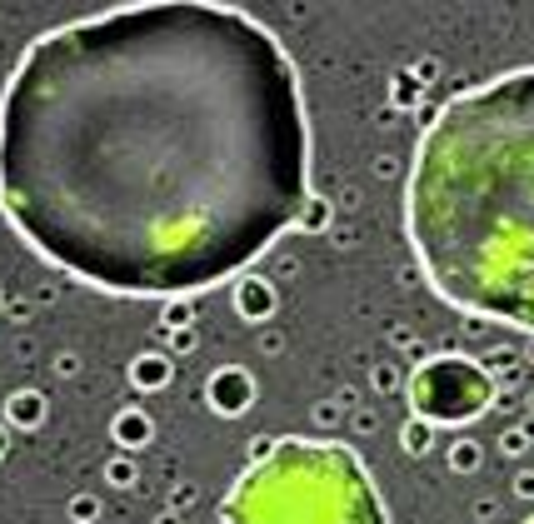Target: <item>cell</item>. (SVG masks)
Instances as JSON below:
<instances>
[{"instance_id":"cell-1","label":"cell","mask_w":534,"mask_h":524,"mask_svg":"<svg viewBox=\"0 0 534 524\" xmlns=\"http://www.w3.org/2000/svg\"><path fill=\"white\" fill-rule=\"evenodd\" d=\"M310 200L290 50L245 10L120 5L30 40L0 95V210L105 295L240 280Z\"/></svg>"},{"instance_id":"cell-2","label":"cell","mask_w":534,"mask_h":524,"mask_svg":"<svg viewBox=\"0 0 534 524\" xmlns=\"http://www.w3.org/2000/svg\"><path fill=\"white\" fill-rule=\"evenodd\" d=\"M405 235L440 300L534 335V65L430 115Z\"/></svg>"},{"instance_id":"cell-3","label":"cell","mask_w":534,"mask_h":524,"mask_svg":"<svg viewBox=\"0 0 534 524\" xmlns=\"http://www.w3.org/2000/svg\"><path fill=\"white\" fill-rule=\"evenodd\" d=\"M225 524H385L380 490L350 445L275 440L220 505Z\"/></svg>"},{"instance_id":"cell-4","label":"cell","mask_w":534,"mask_h":524,"mask_svg":"<svg viewBox=\"0 0 534 524\" xmlns=\"http://www.w3.org/2000/svg\"><path fill=\"white\" fill-rule=\"evenodd\" d=\"M405 395H410L415 420L465 425L495 400V380L465 355H430L405 375Z\"/></svg>"},{"instance_id":"cell-5","label":"cell","mask_w":534,"mask_h":524,"mask_svg":"<svg viewBox=\"0 0 534 524\" xmlns=\"http://www.w3.org/2000/svg\"><path fill=\"white\" fill-rule=\"evenodd\" d=\"M255 395H260V385H255V375L240 370V365H220V370L205 380V405H210L215 415H225V420L245 415V410L255 405Z\"/></svg>"},{"instance_id":"cell-6","label":"cell","mask_w":534,"mask_h":524,"mask_svg":"<svg viewBox=\"0 0 534 524\" xmlns=\"http://www.w3.org/2000/svg\"><path fill=\"white\" fill-rule=\"evenodd\" d=\"M275 310H280L275 280H265V275H240V280H235V315H240V320L265 325V320H275Z\"/></svg>"},{"instance_id":"cell-7","label":"cell","mask_w":534,"mask_h":524,"mask_svg":"<svg viewBox=\"0 0 534 524\" xmlns=\"http://www.w3.org/2000/svg\"><path fill=\"white\" fill-rule=\"evenodd\" d=\"M130 385H135L140 395H160V390H170V385H175V360H170L165 350H145V355H135V360H130Z\"/></svg>"},{"instance_id":"cell-8","label":"cell","mask_w":534,"mask_h":524,"mask_svg":"<svg viewBox=\"0 0 534 524\" xmlns=\"http://www.w3.org/2000/svg\"><path fill=\"white\" fill-rule=\"evenodd\" d=\"M110 440L130 455V450H145L150 440H155V420L140 410V405H125L115 420H110Z\"/></svg>"},{"instance_id":"cell-9","label":"cell","mask_w":534,"mask_h":524,"mask_svg":"<svg viewBox=\"0 0 534 524\" xmlns=\"http://www.w3.org/2000/svg\"><path fill=\"white\" fill-rule=\"evenodd\" d=\"M0 420H5V430H40L45 425V395L40 390H10Z\"/></svg>"},{"instance_id":"cell-10","label":"cell","mask_w":534,"mask_h":524,"mask_svg":"<svg viewBox=\"0 0 534 524\" xmlns=\"http://www.w3.org/2000/svg\"><path fill=\"white\" fill-rule=\"evenodd\" d=\"M330 225H335V205H330L325 195H310L305 210L295 215V230H305V235H325Z\"/></svg>"},{"instance_id":"cell-11","label":"cell","mask_w":534,"mask_h":524,"mask_svg":"<svg viewBox=\"0 0 534 524\" xmlns=\"http://www.w3.org/2000/svg\"><path fill=\"white\" fill-rule=\"evenodd\" d=\"M160 330L175 335V330H195V300H165L160 310Z\"/></svg>"},{"instance_id":"cell-12","label":"cell","mask_w":534,"mask_h":524,"mask_svg":"<svg viewBox=\"0 0 534 524\" xmlns=\"http://www.w3.org/2000/svg\"><path fill=\"white\" fill-rule=\"evenodd\" d=\"M390 100H395L400 110H415V105H420V80H415L410 70H400V75L390 80Z\"/></svg>"},{"instance_id":"cell-13","label":"cell","mask_w":534,"mask_h":524,"mask_svg":"<svg viewBox=\"0 0 534 524\" xmlns=\"http://www.w3.org/2000/svg\"><path fill=\"white\" fill-rule=\"evenodd\" d=\"M430 435H435V425H425V420H410L400 440H405V450H410V455H420V450H430Z\"/></svg>"},{"instance_id":"cell-14","label":"cell","mask_w":534,"mask_h":524,"mask_svg":"<svg viewBox=\"0 0 534 524\" xmlns=\"http://www.w3.org/2000/svg\"><path fill=\"white\" fill-rule=\"evenodd\" d=\"M370 380H375V390H380V395H395V390H405V375H400L395 365H375V375H370Z\"/></svg>"},{"instance_id":"cell-15","label":"cell","mask_w":534,"mask_h":524,"mask_svg":"<svg viewBox=\"0 0 534 524\" xmlns=\"http://www.w3.org/2000/svg\"><path fill=\"white\" fill-rule=\"evenodd\" d=\"M105 480L125 490V485H135V465H130V460L120 455V460H110V465H105Z\"/></svg>"},{"instance_id":"cell-16","label":"cell","mask_w":534,"mask_h":524,"mask_svg":"<svg viewBox=\"0 0 534 524\" xmlns=\"http://www.w3.org/2000/svg\"><path fill=\"white\" fill-rule=\"evenodd\" d=\"M165 340H170V350H165L170 360H175V355H190V350L200 345V335H195V330H175V335H165Z\"/></svg>"},{"instance_id":"cell-17","label":"cell","mask_w":534,"mask_h":524,"mask_svg":"<svg viewBox=\"0 0 534 524\" xmlns=\"http://www.w3.org/2000/svg\"><path fill=\"white\" fill-rule=\"evenodd\" d=\"M450 460H455V470H475V465H480V450H475V445H455Z\"/></svg>"},{"instance_id":"cell-18","label":"cell","mask_w":534,"mask_h":524,"mask_svg":"<svg viewBox=\"0 0 534 524\" xmlns=\"http://www.w3.org/2000/svg\"><path fill=\"white\" fill-rule=\"evenodd\" d=\"M70 515H75V520H95V515H100V505H95L90 495H80V500L70 505Z\"/></svg>"},{"instance_id":"cell-19","label":"cell","mask_w":534,"mask_h":524,"mask_svg":"<svg viewBox=\"0 0 534 524\" xmlns=\"http://www.w3.org/2000/svg\"><path fill=\"white\" fill-rule=\"evenodd\" d=\"M55 375H60V380H75V375H80V360H75V355H60V360H55Z\"/></svg>"},{"instance_id":"cell-20","label":"cell","mask_w":534,"mask_h":524,"mask_svg":"<svg viewBox=\"0 0 534 524\" xmlns=\"http://www.w3.org/2000/svg\"><path fill=\"white\" fill-rule=\"evenodd\" d=\"M335 420H340V410H335L330 400H325V405H315V425H320V430H330Z\"/></svg>"},{"instance_id":"cell-21","label":"cell","mask_w":534,"mask_h":524,"mask_svg":"<svg viewBox=\"0 0 534 524\" xmlns=\"http://www.w3.org/2000/svg\"><path fill=\"white\" fill-rule=\"evenodd\" d=\"M270 450H275V440H270V435H260V440L250 445V465H260V460H265Z\"/></svg>"},{"instance_id":"cell-22","label":"cell","mask_w":534,"mask_h":524,"mask_svg":"<svg viewBox=\"0 0 534 524\" xmlns=\"http://www.w3.org/2000/svg\"><path fill=\"white\" fill-rule=\"evenodd\" d=\"M375 175H380V180H390V175H395V160H390V155H380V160H375Z\"/></svg>"},{"instance_id":"cell-23","label":"cell","mask_w":534,"mask_h":524,"mask_svg":"<svg viewBox=\"0 0 534 524\" xmlns=\"http://www.w3.org/2000/svg\"><path fill=\"white\" fill-rule=\"evenodd\" d=\"M5 315H10V320H25V315H30V305H25V300H10V305H5Z\"/></svg>"},{"instance_id":"cell-24","label":"cell","mask_w":534,"mask_h":524,"mask_svg":"<svg viewBox=\"0 0 534 524\" xmlns=\"http://www.w3.org/2000/svg\"><path fill=\"white\" fill-rule=\"evenodd\" d=\"M260 345H265V355H280V345H285V340L270 330V335H260Z\"/></svg>"},{"instance_id":"cell-25","label":"cell","mask_w":534,"mask_h":524,"mask_svg":"<svg viewBox=\"0 0 534 524\" xmlns=\"http://www.w3.org/2000/svg\"><path fill=\"white\" fill-rule=\"evenodd\" d=\"M355 430H375V410H360V415H355Z\"/></svg>"},{"instance_id":"cell-26","label":"cell","mask_w":534,"mask_h":524,"mask_svg":"<svg viewBox=\"0 0 534 524\" xmlns=\"http://www.w3.org/2000/svg\"><path fill=\"white\" fill-rule=\"evenodd\" d=\"M5 450H10V430H5V420H0V460H5Z\"/></svg>"},{"instance_id":"cell-27","label":"cell","mask_w":534,"mask_h":524,"mask_svg":"<svg viewBox=\"0 0 534 524\" xmlns=\"http://www.w3.org/2000/svg\"><path fill=\"white\" fill-rule=\"evenodd\" d=\"M0 310H5V300H0Z\"/></svg>"},{"instance_id":"cell-28","label":"cell","mask_w":534,"mask_h":524,"mask_svg":"<svg viewBox=\"0 0 534 524\" xmlns=\"http://www.w3.org/2000/svg\"><path fill=\"white\" fill-rule=\"evenodd\" d=\"M530 524H534V520H530Z\"/></svg>"}]
</instances>
